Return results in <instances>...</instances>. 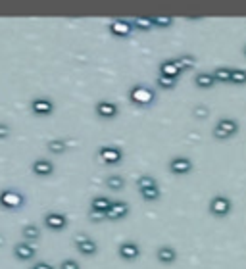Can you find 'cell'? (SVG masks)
<instances>
[{
    "instance_id": "obj_1",
    "label": "cell",
    "mask_w": 246,
    "mask_h": 269,
    "mask_svg": "<svg viewBox=\"0 0 246 269\" xmlns=\"http://www.w3.org/2000/svg\"><path fill=\"white\" fill-rule=\"evenodd\" d=\"M237 133H238V121L233 118H221L215 123L214 131H212V134L217 141H229L231 137H235Z\"/></svg>"
},
{
    "instance_id": "obj_2",
    "label": "cell",
    "mask_w": 246,
    "mask_h": 269,
    "mask_svg": "<svg viewBox=\"0 0 246 269\" xmlns=\"http://www.w3.org/2000/svg\"><path fill=\"white\" fill-rule=\"evenodd\" d=\"M129 98H131L133 104L144 108V106H150V104L156 102V93L150 87H146V85H135L129 91Z\"/></svg>"
},
{
    "instance_id": "obj_3",
    "label": "cell",
    "mask_w": 246,
    "mask_h": 269,
    "mask_svg": "<svg viewBox=\"0 0 246 269\" xmlns=\"http://www.w3.org/2000/svg\"><path fill=\"white\" fill-rule=\"evenodd\" d=\"M25 204V196L16 189H2L0 190V208L4 210H19Z\"/></svg>"
},
{
    "instance_id": "obj_4",
    "label": "cell",
    "mask_w": 246,
    "mask_h": 269,
    "mask_svg": "<svg viewBox=\"0 0 246 269\" xmlns=\"http://www.w3.org/2000/svg\"><path fill=\"white\" fill-rule=\"evenodd\" d=\"M210 214L215 215V217H225V215L231 214V210H233V202H231L229 198L225 196V194H217L210 200Z\"/></svg>"
},
{
    "instance_id": "obj_5",
    "label": "cell",
    "mask_w": 246,
    "mask_h": 269,
    "mask_svg": "<svg viewBox=\"0 0 246 269\" xmlns=\"http://www.w3.org/2000/svg\"><path fill=\"white\" fill-rule=\"evenodd\" d=\"M29 108L39 118H47L50 114H54V102L48 96H35L31 100V104H29Z\"/></svg>"
},
{
    "instance_id": "obj_6",
    "label": "cell",
    "mask_w": 246,
    "mask_h": 269,
    "mask_svg": "<svg viewBox=\"0 0 246 269\" xmlns=\"http://www.w3.org/2000/svg\"><path fill=\"white\" fill-rule=\"evenodd\" d=\"M129 204L125 200H111L108 212L104 214V219H110V221H118V219H125L129 215Z\"/></svg>"
},
{
    "instance_id": "obj_7",
    "label": "cell",
    "mask_w": 246,
    "mask_h": 269,
    "mask_svg": "<svg viewBox=\"0 0 246 269\" xmlns=\"http://www.w3.org/2000/svg\"><path fill=\"white\" fill-rule=\"evenodd\" d=\"M98 156H100V160H102L104 164H108V166H118V164H121V160H123V152H121V148H118V146H100L98 148Z\"/></svg>"
},
{
    "instance_id": "obj_8",
    "label": "cell",
    "mask_w": 246,
    "mask_h": 269,
    "mask_svg": "<svg viewBox=\"0 0 246 269\" xmlns=\"http://www.w3.org/2000/svg\"><path fill=\"white\" fill-rule=\"evenodd\" d=\"M192 164L191 158H187V156H173V158L169 160V171L173 175H187L192 171Z\"/></svg>"
},
{
    "instance_id": "obj_9",
    "label": "cell",
    "mask_w": 246,
    "mask_h": 269,
    "mask_svg": "<svg viewBox=\"0 0 246 269\" xmlns=\"http://www.w3.org/2000/svg\"><path fill=\"white\" fill-rule=\"evenodd\" d=\"M44 225L50 231H64L68 227V215L62 212H47L44 214Z\"/></svg>"
},
{
    "instance_id": "obj_10",
    "label": "cell",
    "mask_w": 246,
    "mask_h": 269,
    "mask_svg": "<svg viewBox=\"0 0 246 269\" xmlns=\"http://www.w3.org/2000/svg\"><path fill=\"white\" fill-rule=\"evenodd\" d=\"M110 33L118 39H127L133 33V25L129 19H111L110 21Z\"/></svg>"
},
{
    "instance_id": "obj_11",
    "label": "cell",
    "mask_w": 246,
    "mask_h": 269,
    "mask_svg": "<svg viewBox=\"0 0 246 269\" xmlns=\"http://www.w3.org/2000/svg\"><path fill=\"white\" fill-rule=\"evenodd\" d=\"M12 252H14V256H16L17 260L29 261L35 258L37 250H35V246L29 244V242H25V240H17L16 244L12 246Z\"/></svg>"
},
{
    "instance_id": "obj_12",
    "label": "cell",
    "mask_w": 246,
    "mask_h": 269,
    "mask_svg": "<svg viewBox=\"0 0 246 269\" xmlns=\"http://www.w3.org/2000/svg\"><path fill=\"white\" fill-rule=\"evenodd\" d=\"M118 254L119 258H123L125 261H135L141 256V246L137 244V242H133V240H125V242L119 244Z\"/></svg>"
},
{
    "instance_id": "obj_13",
    "label": "cell",
    "mask_w": 246,
    "mask_h": 269,
    "mask_svg": "<svg viewBox=\"0 0 246 269\" xmlns=\"http://www.w3.org/2000/svg\"><path fill=\"white\" fill-rule=\"evenodd\" d=\"M95 111H96V116H98V118L114 119V118H118L119 108H118V104L111 102V100H100V102L96 104Z\"/></svg>"
},
{
    "instance_id": "obj_14",
    "label": "cell",
    "mask_w": 246,
    "mask_h": 269,
    "mask_svg": "<svg viewBox=\"0 0 246 269\" xmlns=\"http://www.w3.org/2000/svg\"><path fill=\"white\" fill-rule=\"evenodd\" d=\"M31 171L39 177H48V175L54 173V164L48 158H37L31 164Z\"/></svg>"
},
{
    "instance_id": "obj_15",
    "label": "cell",
    "mask_w": 246,
    "mask_h": 269,
    "mask_svg": "<svg viewBox=\"0 0 246 269\" xmlns=\"http://www.w3.org/2000/svg\"><path fill=\"white\" fill-rule=\"evenodd\" d=\"M156 258H158L160 263H164V265H171L177 261V250H175L173 246H160L158 250H156Z\"/></svg>"
},
{
    "instance_id": "obj_16",
    "label": "cell",
    "mask_w": 246,
    "mask_h": 269,
    "mask_svg": "<svg viewBox=\"0 0 246 269\" xmlns=\"http://www.w3.org/2000/svg\"><path fill=\"white\" fill-rule=\"evenodd\" d=\"M160 75L162 77H167V79H179L181 75V70L173 63V60H166V62L160 63Z\"/></svg>"
},
{
    "instance_id": "obj_17",
    "label": "cell",
    "mask_w": 246,
    "mask_h": 269,
    "mask_svg": "<svg viewBox=\"0 0 246 269\" xmlns=\"http://www.w3.org/2000/svg\"><path fill=\"white\" fill-rule=\"evenodd\" d=\"M21 237H24V240L25 242H29V244L37 242V240L40 238L39 225H35V223H27V225H24V229H21Z\"/></svg>"
},
{
    "instance_id": "obj_18",
    "label": "cell",
    "mask_w": 246,
    "mask_h": 269,
    "mask_svg": "<svg viewBox=\"0 0 246 269\" xmlns=\"http://www.w3.org/2000/svg\"><path fill=\"white\" fill-rule=\"evenodd\" d=\"M110 204H111V200L108 196H102V194H100V196H95L93 198V202H91V212L104 215L108 212Z\"/></svg>"
},
{
    "instance_id": "obj_19",
    "label": "cell",
    "mask_w": 246,
    "mask_h": 269,
    "mask_svg": "<svg viewBox=\"0 0 246 269\" xmlns=\"http://www.w3.org/2000/svg\"><path fill=\"white\" fill-rule=\"evenodd\" d=\"M77 246V250H79L81 256H95L96 252H98V244H96V240H93V238L88 237L85 238V240H81Z\"/></svg>"
},
{
    "instance_id": "obj_20",
    "label": "cell",
    "mask_w": 246,
    "mask_h": 269,
    "mask_svg": "<svg viewBox=\"0 0 246 269\" xmlns=\"http://www.w3.org/2000/svg\"><path fill=\"white\" fill-rule=\"evenodd\" d=\"M194 85H196L198 88H212L215 85L214 75H212V73H208V72L198 73V75L194 77Z\"/></svg>"
},
{
    "instance_id": "obj_21",
    "label": "cell",
    "mask_w": 246,
    "mask_h": 269,
    "mask_svg": "<svg viewBox=\"0 0 246 269\" xmlns=\"http://www.w3.org/2000/svg\"><path fill=\"white\" fill-rule=\"evenodd\" d=\"M173 63L181 70V73L185 72V70H192L194 68V63H196V60H194V56L191 54H185V56H177L173 60Z\"/></svg>"
},
{
    "instance_id": "obj_22",
    "label": "cell",
    "mask_w": 246,
    "mask_h": 269,
    "mask_svg": "<svg viewBox=\"0 0 246 269\" xmlns=\"http://www.w3.org/2000/svg\"><path fill=\"white\" fill-rule=\"evenodd\" d=\"M139 192H141V198H143L144 202H158L160 196H162V190H160L158 185H156V187H148V189L139 190Z\"/></svg>"
},
{
    "instance_id": "obj_23",
    "label": "cell",
    "mask_w": 246,
    "mask_h": 269,
    "mask_svg": "<svg viewBox=\"0 0 246 269\" xmlns=\"http://www.w3.org/2000/svg\"><path fill=\"white\" fill-rule=\"evenodd\" d=\"M47 148L50 154H64L68 150V143H65L64 139H52V141L47 143Z\"/></svg>"
},
{
    "instance_id": "obj_24",
    "label": "cell",
    "mask_w": 246,
    "mask_h": 269,
    "mask_svg": "<svg viewBox=\"0 0 246 269\" xmlns=\"http://www.w3.org/2000/svg\"><path fill=\"white\" fill-rule=\"evenodd\" d=\"M106 187L110 190H121L125 187V179H123L119 173H111L106 177Z\"/></svg>"
},
{
    "instance_id": "obj_25",
    "label": "cell",
    "mask_w": 246,
    "mask_h": 269,
    "mask_svg": "<svg viewBox=\"0 0 246 269\" xmlns=\"http://www.w3.org/2000/svg\"><path fill=\"white\" fill-rule=\"evenodd\" d=\"M212 75H214L215 83H231V68H227V65L215 68V72Z\"/></svg>"
},
{
    "instance_id": "obj_26",
    "label": "cell",
    "mask_w": 246,
    "mask_h": 269,
    "mask_svg": "<svg viewBox=\"0 0 246 269\" xmlns=\"http://www.w3.org/2000/svg\"><path fill=\"white\" fill-rule=\"evenodd\" d=\"M131 25H133V29H139V31H150L154 27L150 17H133Z\"/></svg>"
},
{
    "instance_id": "obj_27",
    "label": "cell",
    "mask_w": 246,
    "mask_h": 269,
    "mask_svg": "<svg viewBox=\"0 0 246 269\" xmlns=\"http://www.w3.org/2000/svg\"><path fill=\"white\" fill-rule=\"evenodd\" d=\"M158 181L152 177V175H141L139 179H137V189L143 190V189H148V187H156Z\"/></svg>"
},
{
    "instance_id": "obj_28",
    "label": "cell",
    "mask_w": 246,
    "mask_h": 269,
    "mask_svg": "<svg viewBox=\"0 0 246 269\" xmlns=\"http://www.w3.org/2000/svg\"><path fill=\"white\" fill-rule=\"evenodd\" d=\"M233 85H246V70H231Z\"/></svg>"
},
{
    "instance_id": "obj_29",
    "label": "cell",
    "mask_w": 246,
    "mask_h": 269,
    "mask_svg": "<svg viewBox=\"0 0 246 269\" xmlns=\"http://www.w3.org/2000/svg\"><path fill=\"white\" fill-rule=\"evenodd\" d=\"M150 19L154 27H169V25H173V17L156 16V17H150Z\"/></svg>"
},
{
    "instance_id": "obj_30",
    "label": "cell",
    "mask_w": 246,
    "mask_h": 269,
    "mask_svg": "<svg viewBox=\"0 0 246 269\" xmlns=\"http://www.w3.org/2000/svg\"><path fill=\"white\" fill-rule=\"evenodd\" d=\"M156 83H158V87L164 88V91H171V88H175V85H177L175 79H167V77H162V75L156 79Z\"/></svg>"
},
{
    "instance_id": "obj_31",
    "label": "cell",
    "mask_w": 246,
    "mask_h": 269,
    "mask_svg": "<svg viewBox=\"0 0 246 269\" xmlns=\"http://www.w3.org/2000/svg\"><path fill=\"white\" fill-rule=\"evenodd\" d=\"M60 269H81V265L77 260H73V258H65V260H62V263H60Z\"/></svg>"
},
{
    "instance_id": "obj_32",
    "label": "cell",
    "mask_w": 246,
    "mask_h": 269,
    "mask_svg": "<svg viewBox=\"0 0 246 269\" xmlns=\"http://www.w3.org/2000/svg\"><path fill=\"white\" fill-rule=\"evenodd\" d=\"M192 114H194V118H202V119H206L208 116H210V111H208L206 106H196Z\"/></svg>"
},
{
    "instance_id": "obj_33",
    "label": "cell",
    "mask_w": 246,
    "mask_h": 269,
    "mask_svg": "<svg viewBox=\"0 0 246 269\" xmlns=\"http://www.w3.org/2000/svg\"><path fill=\"white\" fill-rule=\"evenodd\" d=\"M10 133H12V127L8 123H4V121H0V141L10 137Z\"/></svg>"
},
{
    "instance_id": "obj_34",
    "label": "cell",
    "mask_w": 246,
    "mask_h": 269,
    "mask_svg": "<svg viewBox=\"0 0 246 269\" xmlns=\"http://www.w3.org/2000/svg\"><path fill=\"white\" fill-rule=\"evenodd\" d=\"M31 267L33 269H54V265L48 263V261H37V263H33Z\"/></svg>"
},
{
    "instance_id": "obj_35",
    "label": "cell",
    "mask_w": 246,
    "mask_h": 269,
    "mask_svg": "<svg viewBox=\"0 0 246 269\" xmlns=\"http://www.w3.org/2000/svg\"><path fill=\"white\" fill-rule=\"evenodd\" d=\"M244 56H246V47H244Z\"/></svg>"
}]
</instances>
